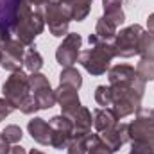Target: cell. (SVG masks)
<instances>
[{"instance_id": "6da1fadb", "label": "cell", "mask_w": 154, "mask_h": 154, "mask_svg": "<svg viewBox=\"0 0 154 154\" xmlns=\"http://www.w3.org/2000/svg\"><path fill=\"white\" fill-rule=\"evenodd\" d=\"M2 93L14 106V109H20L23 115H32L39 111L38 102L31 93L29 75L22 70L13 72L5 79V82L2 84Z\"/></svg>"}, {"instance_id": "7a4b0ae2", "label": "cell", "mask_w": 154, "mask_h": 154, "mask_svg": "<svg viewBox=\"0 0 154 154\" xmlns=\"http://www.w3.org/2000/svg\"><path fill=\"white\" fill-rule=\"evenodd\" d=\"M43 29H45V18L41 7L32 9V5L27 0H22L13 22V32L16 34L18 41L31 47L34 39L43 32Z\"/></svg>"}, {"instance_id": "3957f363", "label": "cell", "mask_w": 154, "mask_h": 154, "mask_svg": "<svg viewBox=\"0 0 154 154\" xmlns=\"http://www.w3.org/2000/svg\"><path fill=\"white\" fill-rule=\"evenodd\" d=\"M90 45L91 48L82 50L79 54V63L82 65V68L91 74V75H102L109 70V63L116 57L115 48H113V41H100L95 34H90Z\"/></svg>"}, {"instance_id": "277c9868", "label": "cell", "mask_w": 154, "mask_h": 154, "mask_svg": "<svg viewBox=\"0 0 154 154\" xmlns=\"http://www.w3.org/2000/svg\"><path fill=\"white\" fill-rule=\"evenodd\" d=\"M113 93V106L118 120L131 116L142 109V99L145 93V81L140 79L133 84H109Z\"/></svg>"}, {"instance_id": "5b68a950", "label": "cell", "mask_w": 154, "mask_h": 154, "mask_svg": "<svg viewBox=\"0 0 154 154\" xmlns=\"http://www.w3.org/2000/svg\"><path fill=\"white\" fill-rule=\"evenodd\" d=\"M41 11H43L45 23L48 25V31L52 36L61 38V36L68 34V25L72 20H70V14L63 4H59L57 0H48L41 7Z\"/></svg>"}, {"instance_id": "8992f818", "label": "cell", "mask_w": 154, "mask_h": 154, "mask_svg": "<svg viewBox=\"0 0 154 154\" xmlns=\"http://www.w3.org/2000/svg\"><path fill=\"white\" fill-rule=\"evenodd\" d=\"M143 34V27L134 23L125 29H120L113 39V48H115L116 57H133L138 56V45L140 38Z\"/></svg>"}, {"instance_id": "52a82bcc", "label": "cell", "mask_w": 154, "mask_h": 154, "mask_svg": "<svg viewBox=\"0 0 154 154\" xmlns=\"http://www.w3.org/2000/svg\"><path fill=\"white\" fill-rule=\"evenodd\" d=\"M129 127V142H154V108L140 109L134 120L127 124Z\"/></svg>"}, {"instance_id": "ba28073f", "label": "cell", "mask_w": 154, "mask_h": 154, "mask_svg": "<svg viewBox=\"0 0 154 154\" xmlns=\"http://www.w3.org/2000/svg\"><path fill=\"white\" fill-rule=\"evenodd\" d=\"M23 57H25V45L22 41H18V39H7L2 45L0 65H2L4 70H7L11 74L22 70Z\"/></svg>"}, {"instance_id": "9c48e42d", "label": "cell", "mask_w": 154, "mask_h": 154, "mask_svg": "<svg viewBox=\"0 0 154 154\" xmlns=\"http://www.w3.org/2000/svg\"><path fill=\"white\" fill-rule=\"evenodd\" d=\"M81 45H82L81 34H77V32L66 34L65 39H63V43H61V45L57 47V50H56V61H57L63 68L72 66L74 63H77V59H79Z\"/></svg>"}, {"instance_id": "30bf717a", "label": "cell", "mask_w": 154, "mask_h": 154, "mask_svg": "<svg viewBox=\"0 0 154 154\" xmlns=\"http://www.w3.org/2000/svg\"><path fill=\"white\" fill-rule=\"evenodd\" d=\"M56 100H57L63 115H66V116H72L81 108V99H79L77 90L72 88V86H66V84H59L57 86Z\"/></svg>"}, {"instance_id": "8fae6325", "label": "cell", "mask_w": 154, "mask_h": 154, "mask_svg": "<svg viewBox=\"0 0 154 154\" xmlns=\"http://www.w3.org/2000/svg\"><path fill=\"white\" fill-rule=\"evenodd\" d=\"M99 136L108 145V149L111 152H116V151H120V147L125 142H129V127H127V124H122L120 122V124H116L113 129L102 131Z\"/></svg>"}, {"instance_id": "7c38bea8", "label": "cell", "mask_w": 154, "mask_h": 154, "mask_svg": "<svg viewBox=\"0 0 154 154\" xmlns=\"http://www.w3.org/2000/svg\"><path fill=\"white\" fill-rule=\"evenodd\" d=\"M142 77L136 74V70L129 65H115L108 70V81L109 84H133L140 81Z\"/></svg>"}, {"instance_id": "4fadbf2b", "label": "cell", "mask_w": 154, "mask_h": 154, "mask_svg": "<svg viewBox=\"0 0 154 154\" xmlns=\"http://www.w3.org/2000/svg\"><path fill=\"white\" fill-rule=\"evenodd\" d=\"M29 134L32 136V140L39 145H50V134H52V127L48 122H45L43 118L34 116L32 120H29L27 124Z\"/></svg>"}, {"instance_id": "5bb4252c", "label": "cell", "mask_w": 154, "mask_h": 154, "mask_svg": "<svg viewBox=\"0 0 154 154\" xmlns=\"http://www.w3.org/2000/svg\"><path fill=\"white\" fill-rule=\"evenodd\" d=\"M74 120V134L77 136H86L91 134V125H93V116L91 111L84 106H81L74 115L70 116Z\"/></svg>"}, {"instance_id": "9a60e30c", "label": "cell", "mask_w": 154, "mask_h": 154, "mask_svg": "<svg viewBox=\"0 0 154 154\" xmlns=\"http://www.w3.org/2000/svg\"><path fill=\"white\" fill-rule=\"evenodd\" d=\"M59 4H63L70 14V20L74 22H82L91 9V2L93 0H57Z\"/></svg>"}, {"instance_id": "2e32d148", "label": "cell", "mask_w": 154, "mask_h": 154, "mask_svg": "<svg viewBox=\"0 0 154 154\" xmlns=\"http://www.w3.org/2000/svg\"><path fill=\"white\" fill-rule=\"evenodd\" d=\"M116 124H118V116L115 115V111L111 108H99L93 111V127L99 133L113 129Z\"/></svg>"}, {"instance_id": "e0dca14e", "label": "cell", "mask_w": 154, "mask_h": 154, "mask_svg": "<svg viewBox=\"0 0 154 154\" xmlns=\"http://www.w3.org/2000/svg\"><path fill=\"white\" fill-rule=\"evenodd\" d=\"M32 97L36 99L39 109H50L57 100H56V90H52L50 86H43V88H38L34 91H31Z\"/></svg>"}, {"instance_id": "ac0fdd59", "label": "cell", "mask_w": 154, "mask_h": 154, "mask_svg": "<svg viewBox=\"0 0 154 154\" xmlns=\"http://www.w3.org/2000/svg\"><path fill=\"white\" fill-rule=\"evenodd\" d=\"M93 34L100 39V41H113L116 36V27L111 22H108L104 16H100L97 20V25H95V32Z\"/></svg>"}, {"instance_id": "d6986e66", "label": "cell", "mask_w": 154, "mask_h": 154, "mask_svg": "<svg viewBox=\"0 0 154 154\" xmlns=\"http://www.w3.org/2000/svg\"><path fill=\"white\" fill-rule=\"evenodd\" d=\"M59 84H66V86H72V88L79 90V88L82 86V77H81V74H79L77 68L66 66V68H63L61 74H59Z\"/></svg>"}, {"instance_id": "ffe728a7", "label": "cell", "mask_w": 154, "mask_h": 154, "mask_svg": "<svg viewBox=\"0 0 154 154\" xmlns=\"http://www.w3.org/2000/svg\"><path fill=\"white\" fill-rule=\"evenodd\" d=\"M74 138V133L70 131H61V129H52V134H50V145L56 149V151H63L68 147V143L72 142Z\"/></svg>"}, {"instance_id": "44dd1931", "label": "cell", "mask_w": 154, "mask_h": 154, "mask_svg": "<svg viewBox=\"0 0 154 154\" xmlns=\"http://www.w3.org/2000/svg\"><path fill=\"white\" fill-rule=\"evenodd\" d=\"M23 65H25V68H27L31 74L41 70V66H43V57H41V54H39L38 50H36V47H31L29 50H25Z\"/></svg>"}, {"instance_id": "7402d4cb", "label": "cell", "mask_w": 154, "mask_h": 154, "mask_svg": "<svg viewBox=\"0 0 154 154\" xmlns=\"http://www.w3.org/2000/svg\"><path fill=\"white\" fill-rule=\"evenodd\" d=\"M138 54L142 56V59H152L154 61V36L149 34L147 31H143V34L140 38Z\"/></svg>"}, {"instance_id": "603a6c76", "label": "cell", "mask_w": 154, "mask_h": 154, "mask_svg": "<svg viewBox=\"0 0 154 154\" xmlns=\"http://www.w3.org/2000/svg\"><path fill=\"white\" fill-rule=\"evenodd\" d=\"M91 134H93V133H91ZM91 134H86V136H77V134H74L72 142H70L68 147H66L68 154H86L88 152V145H90Z\"/></svg>"}, {"instance_id": "cb8c5ba5", "label": "cell", "mask_w": 154, "mask_h": 154, "mask_svg": "<svg viewBox=\"0 0 154 154\" xmlns=\"http://www.w3.org/2000/svg\"><path fill=\"white\" fill-rule=\"evenodd\" d=\"M95 102L102 108H111L113 106V93H111V86H97L95 90Z\"/></svg>"}, {"instance_id": "d4e9b609", "label": "cell", "mask_w": 154, "mask_h": 154, "mask_svg": "<svg viewBox=\"0 0 154 154\" xmlns=\"http://www.w3.org/2000/svg\"><path fill=\"white\" fill-rule=\"evenodd\" d=\"M134 70H136V74L142 77L145 82L147 81H154V61L152 59H140Z\"/></svg>"}, {"instance_id": "484cf974", "label": "cell", "mask_w": 154, "mask_h": 154, "mask_svg": "<svg viewBox=\"0 0 154 154\" xmlns=\"http://www.w3.org/2000/svg\"><path fill=\"white\" fill-rule=\"evenodd\" d=\"M86 154H113L108 145L100 140L99 134H91V140H90V145H88V152Z\"/></svg>"}, {"instance_id": "4316f807", "label": "cell", "mask_w": 154, "mask_h": 154, "mask_svg": "<svg viewBox=\"0 0 154 154\" xmlns=\"http://www.w3.org/2000/svg\"><path fill=\"white\" fill-rule=\"evenodd\" d=\"M2 136H4L9 143H18V142L22 140V136H23V131H22V127H18V125H7V127L2 131Z\"/></svg>"}, {"instance_id": "83f0119b", "label": "cell", "mask_w": 154, "mask_h": 154, "mask_svg": "<svg viewBox=\"0 0 154 154\" xmlns=\"http://www.w3.org/2000/svg\"><path fill=\"white\" fill-rule=\"evenodd\" d=\"M129 154H152V143H149V142H131Z\"/></svg>"}, {"instance_id": "f1b7e54d", "label": "cell", "mask_w": 154, "mask_h": 154, "mask_svg": "<svg viewBox=\"0 0 154 154\" xmlns=\"http://www.w3.org/2000/svg\"><path fill=\"white\" fill-rule=\"evenodd\" d=\"M104 18H106L108 22H111L115 27H120V25L125 22V14H124L122 9H118V11H111V13H104Z\"/></svg>"}, {"instance_id": "f546056e", "label": "cell", "mask_w": 154, "mask_h": 154, "mask_svg": "<svg viewBox=\"0 0 154 154\" xmlns=\"http://www.w3.org/2000/svg\"><path fill=\"white\" fill-rule=\"evenodd\" d=\"M13 111H14V106L5 97H0V122L5 120V116H9Z\"/></svg>"}, {"instance_id": "4dcf8cb0", "label": "cell", "mask_w": 154, "mask_h": 154, "mask_svg": "<svg viewBox=\"0 0 154 154\" xmlns=\"http://www.w3.org/2000/svg\"><path fill=\"white\" fill-rule=\"evenodd\" d=\"M102 7H104V13L118 11L122 9V0H102Z\"/></svg>"}, {"instance_id": "1f68e13d", "label": "cell", "mask_w": 154, "mask_h": 154, "mask_svg": "<svg viewBox=\"0 0 154 154\" xmlns=\"http://www.w3.org/2000/svg\"><path fill=\"white\" fill-rule=\"evenodd\" d=\"M7 39H11V32H9L7 29H2V27H0V52H2V45H4Z\"/></svg>"}, {"instance_id": "d6a6232c", "label": "cell", "mask_w": 154, "mask_h": 154, "mask_svg": "<svg viewBox=\"0 0 154 154\" xmlns=\"http://www.w3.org/2000/svg\"><path fill=\"white\" fill-rule=\"evenodd\" d=\"M147 32L154 36V13L149 14V18H147Z\"/></svg>"}, {"instance_id": "836d02e7", "label": "cell", "mask_w": 154, "mask_h": 154, "mask_svg": "<svg viewBox=\"0 0 154 154\" xmlns=\"http://www.w3.org/2000/svg\"><path fill=\"white\" fill-rule=\"evenodd\" d=\"M7 154H27V151L22 147V145H13L11 149H9V152Z\"/></svg>"}, {"instance_id": "e575fe53", "label": "cell", "mask_w": 154, "mask_h": 154, "mask_svg": "<svg viewBox=\"0 0 154 154\" xmlns=\"http://www.w3.org/2000/svg\"><path fill=\"white\" fill-rule=\"evenodd\" d=\"M27 2H29L31 5H34V9H39V7H43L48 0H27Z\"/></svg>"}, {"instance_id": "d590c367", "label": "cell", "mask_w": 154, "mask_h": 154, "mask_svg": "<svg viewBox=\"0 0 154 154\" xmlns=\"http://www.w3.org/2000/svg\"><path fill=\"white\" fill-rule=\"evenodd\" d=\"M27 154H45V152H41V151H38V149H31Z\"/></svg>"}, {"instance_id": "8d00e7d4", "label": "cell", "mask_w": 154, "mask_h": 154, "mask_svg": "<svg viewBox=\"0 0 154 154\" xmlns=\"http://www.w3.org/2000/svg\"><path fill=\"white\" fill-rule=\"evenodd\" d=\"M152 154H154V142H152Z\"/></svg>"}, {"instance_id": "74e56055", "label": "cell", "mask_w": 154, "mask_h": 154, "mask_svg": "<svg viewBox=\"0 0 154 154\" xmlns=\"http://www.w3.org/2000/svg\"><path fill=\"white\" fill-rule=\"evenodd\" d=\"M0 136H2V133H0Z\"/></svg>"}]
</instances>
